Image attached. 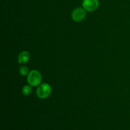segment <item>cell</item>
<instances>
[{
	"mask_svg": "<svg viewBox=\"0 0 130 130\" xmlns=\"http://www.w3.org/2000/svg\"><path fill=\"white\" fill-rule=\"evenodd\" d=\"M42 81V76L37 70H32L27 76V82L31 86H38Z\"/></svg>",
	"mask_w": 130,
	"mask_h": 130,
	"instance_id": "1",
	"label": "cell"
},
{
	"mask_svg": "<svg viewBox=\"0 0 130 130\" xmlns=\"http://www.w3.org/2000/svg\"><path fill=\"white\" fill-rule=\"evenodd\" d=\"M19 73L22 76H28V74H29V69H28V68L26 66H22L19 68Z\"/></svg>",
	"mask_w": 130,
	"mask_h": 130,
	"instance_id": "7",
	"label": "cell"
},
{
	"mask_svg": "<svg viewBox=\"0 0 130 130\" xmlns=\"http://www.w3.org/2000/svg\"><path fill=\"white\" fill-rule=\"evenodd\" d=\"M82 5L83 8L86 11L91 12L95 11L98 8L99 2V0H83Z\"/></svg>",
	"mask_w": 130,
	"mask_h": 130,
	"instance_id": "3",
	"label": "cell"
},
{
	"mask_svg": "<svg viewBox=\"0 0 130 130\" xmlns=\"http://www.w3.org/2000/svg\"><path fill=\"white\" fill-rule=\"evenodd\" d=\"M29 59H30V54H29V52H27V51H23L19 53V56H18L17 61L19 64L23 65L28 62Z\"/></svg>",
	"mask_w": 130,
	"mask_h": 130,
	"instance_id": "5",
	"label": "cell"
},
{
	"mask_svg": "<svg viewBox=\"0 0 130 130\" xmlns=\"http://www.w3.org/2000/svg\"><path fill=\"white\" fill-rule=\"evenodd\" d=\"M52 93V88L48 83L41 84L36 90V95L38 98L44 99L48 98Z\"/></svg>",
	"mask_w": 130,
	"mask_h": 130,
	"instance_id": "2",
	"label": "cell"
},
{
	"mask_svg": "<svg viewBox=\"0 0 130 130\" xmlns=\"http://www.w3.org/2000/svg\"><path fill=\"white\" fill-rule=\"evenodd\" d=\"M22 91V93L24 95H25V96H29V95H30L32 93V86L29 85H25L23 87Z\"/></svg>",
	"mask_w": 130,
	"mask_h": 130,
	"instance_id": "6",
	"label": "cell"
},
{
	"mask_svg": "<svg viewBox=\"0 0 130 130\" xmlns=\"http://www.w3.org/2000/svg\"><path fill=\"white\" fill-rule=\"evenodd\" d=\"M86 17V10L83 8H76L72 11V18L74 21L81 22Z\"/></svg>",
	"mask_w": 130,
	"mask_h": 130,
	"instance_id": "4",
	"label": "cell"
}]
</instances>
